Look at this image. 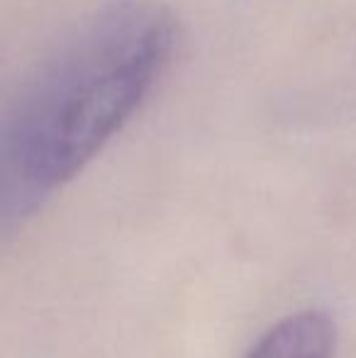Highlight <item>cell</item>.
Instances as JSON below:
<instances>
[{
  "label": "cell",
  "instance_id": "6da1fadb",
  "mask_svg": "<svg viewBox=\"0 0 356 358\" xmlns=\"http://www.w3.org/2000/svg\"><path fill=\"white\" fill-rule=\"evenodd\" d=\"M176 49L157 3L120 0L73 24L0 93V229L22 224L142 110Z\"/></svg>",
  "mask_w": 356,
  "mask_h": 358
},
{
  "label": "cell",
  "instance_id": "7a4b0ae2",
  "mask_svg": "<svg viewBox=\"0 0 356 358\" xmlns=\"http://www.w3.org/2000/svg\"><path fill=\"white\" fill-rule=\"evenodd\" d=\"M337 329L329 315L305 310L288 315L259 339L249 358H332Z\"/></svg>",
  "mask_w": 356,
  "mask_h": 358
}]
</instances>
